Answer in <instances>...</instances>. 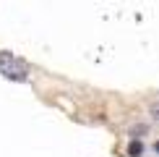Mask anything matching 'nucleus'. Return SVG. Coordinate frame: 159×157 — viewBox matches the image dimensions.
I'll use <instances>...</instances> for the list:
<instances>
[{"instance_id":"f257e3e1","label":"nucleus","mask_w":159,"mask_h":157,"mask_svg":"<svg viewBox=\"0 0 159 157\" xmlns=\"http://www.w3.org/2000/svg\"><path fill=\"white\" fill-rule=\"evenodd\" d=\"M0 74L5 78H13V81H24L29 68H26L24 60H18L13 52H0Z\"/></svg>"},{"instance_id":"7ed1b4c3","label":"nucleus","mask_w":159,"mask_h":157,"mask_svg":"<svg viewBox=\"0 0 159 157\" xmlns=\"http://www.w3.org/2000/svg\"><path fill=\"white\" fill-rule=\"evenodd\" d=\"M157 152H159V141H157Z\"/></svg>"},{"instance_id":"f03ea898","label":"nucleus","mask_w":159,"mask_h":157,"mask_svg":"<svg viewBox=\"0 0 159 157\" xmlns=\"http://www.w3.org/2000/svg\"><path fill=\"white\" fill-rule=\"evenodd\" d=\"M128 152H130V157H138V155L143 152V147H141L138 141H133V144H130V149H128Z\"/></svg>"}]
</instances>
